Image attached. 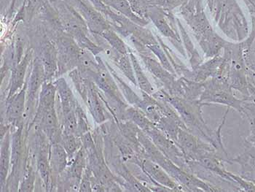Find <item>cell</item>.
<instances>
[{
	"label": "cell",
	"instance_id": "cell-1",
	"mask_svg": "<svg viewBox=\"0 0 255 192\" xmlns=\"http://www.w3.org/2000/svg\"><path fill=\"white\" fill-rule=\"evenodd\" d=\"M182 15L194 31L206 56H216L226 42L213 31L198 1L191 0L184 7Z\"/></svg>",
	"mask_w": 255,
	"mask_h": 192
},
{
	"label": "cell",
	"instance_id": "cell-2",
	"mask_svg": "<svg viewBox=\"0 0 255 192\" xmlns=\"http://www.w3.org/2000/svg\"><path fill=\"white\" fill-rule=\"evenodd\" d=\"M51 2L57 11L62 29L67 34L72 36L80 46L89 50L93 54L97 55L103 51L88 37L87 23L67 0H51Z\"/></svg>",
	"mask_w": 255,
	"mask_h": 192
},
{
	"label": "cell",
	"instance_id": "cell-3",
	"mask_svg": "<svg viewBox=\"0 0 255 192\" xmlns=\"http://www.w3.org/2000/svg\"><path fill=\"white\" fill-rule=\"evenodd\" d=\"M231 89H232L227 80L214 78L212 81L208 83L204 82V91L198 100L204 105L207 102L225 105L228 106V108H234L241 114H245V101L244 100L236 98L233 94Z\"/></svg>",
	"mask_w": 255,
	"mask_h": 192
},
{
	"label": "cell",
	"instance_id": "cell-4",
	"mask_svg": "<svg viewBox=\"0 0 255 192\" xmlns=\"http://www.w3.org/2000/svg\"><path fill=\"white\" fill-rule=\"evenodd\" d=\"M58 51V75L78 67L83 48L68 34H63L56 40ZM57 75V73H56Z\"/></svg>",
	"mask_w": 255,
	"mask_h": 192
},
{
	"label": "cell",
	"instance_id": "cell-5",
	"mask_svg": "<svg viewBox=\"0 0 255 192\" xmlns=\"http://www.w3.org/2000/svg\"><path fill=\"white\" fill-rule=\"evenodd\" d=\"M79 13L87 23L90 30L100 34L103 31L111 29V23L104 17L103 14L93 7L87 0H72Z\"/></svg>",
	"mask_w": 255,
	"mask_h": 192
},
{
	"label": "cell",
	"instance_id": "cell-6",
	"mask_svg": "<svg viewBox=\"0 0 255 192\" xmlns=\"http://www.w3.org/2000/svg\"><path fill=\"white\" fill-rule=\"evenodd\" d=\"M141 168L148 176H150L154 181L162 184L166 188L171 189L176 191H182L184 187L180 184H177L173 181L166 172L162 169L161 167L157 163H154L153 161L146 159L142 160L141 163Z\"/></svg>",
	"mask_w": 255,
	"mask_h": 192
},
{
	"label": "cell",
	"instance_id": "cell-7",
	"mask_svg": "<svg viewBox=\"0 0 255 192\" xmlns=\"http://www.w3.org/2000/svg\"><path fill=\"white\" fill-rule=\"evenodd\" d=\"M39 59L45 70L46 80H49L57 73L58 51L54 44L49 40L45 41L41 45Z\"/></svg>",
	"mask_w": 255,
	"mask_h": 192
},
{
	"label": "cell",
	"instance_id": "cell-8",
	"mask_svg": "<svg viewBox=\"0 0 255 192\" xmlns=\"http://www.w3.org/2000/svg\"><path fill=\"white\" fill-rule=\"evenodd\" d=\"M147 15L148 18L152 20L155 26L165 37H171L174 40L179 41V36L176 35L175 32L168 25V22L165 18L163 9L155 4H150L149 9H148Z\"/></svg>",
	"mask_w": 255,
	"mask_h": 192
},
{
	"label": "cell",
	"instance_id": "cell-9",
	"mask_svg": "<svg viewBox=\"0 0 255 192\" xmlns=\"http://www.w3.org/2000/svg\"><path fill=\"white\" fill-rule=\"evenodd\" d=\"M240 165V176L247 182L255 184V154L247 151L236 158L231 159V164Z\"/></svg>",
	"mask_w": 255,
	"mask_h": 192
},
{
	"label": "cell",
	"instance_id": "cell-10",
	"mask_svg": "<svg viewBox=\"0 0 255 192\" xmlns=\"http://www.w3.org/2000/svg\"><path fill=\"white\" fill-rule=\"evenodd\" d=\"M46 81L45 70L39 58L34 59L32 71L28 83L29 102H33L39 88Z\"/></svg>",
	"mask_w": 255,
	"mask_h": 192
},
{
	"label": "cell",
	"instance_id": "cell-11",
	"mask_svg": "<svg viewBox=\"0 0 255 192\" xmlns=\"http://www.w3.org/2000/svg\"><path fill=\"white\" fill-rule=\"evenodd\" d=\"M31 52L27 51L23 59H21V61L12 69L9 98L12 97L17 90H18L23 86L25 74H26V70H27L29 61L31 60Z\"/></svg>",
	"mask_w": 255,
	"mask_h": 192
},
{
	"label": "cell",
	"instance_id": "cell-12",
	"mask_svg": "<svg viewBox=\"0 0 255 192\" xmlns=\"http://www.w3.org/2000/svg\"><path fill=\"white\" fill-rule=\"evenodd\" d=\"M104 2L112 8L117 10L119 13L127 17L136 24L144 26L147 24V19L141 18L132 10L128 0H103Z\"/></svg>",
	"mask_w": 255,
	"mask_h": 192
},
{
	"label": "cell",
	"instance_id": "cell-13",
	"mask_svg": "<svg viewBox=\"0 0 255 192\" xmlns=\"http://www.w3.org/2000/svg\"><path fill=\"white\" fill-rule=\"evenodd\" d=\"M41 127L50 139L56 138L58 131V119L54 106L49 107L38 111Z\"/></svg>",
	"mask_w": 255,
	"mask_h": 192
},
{
	"label": "cell",
	"instance_id": "cell-14",
	"mask_svg": "<svg viewBox=\"0 0 255 192\" xmlns=\"http://www.w3.org/2000/svg\"><path fill=\"white\" fill-rule=\"evenodd\" d=\"M141 57L144 61L146 67H147L149 72L163 82L165 86L168 88L169 91L171 90L173 84L175 82L174 76L171 73L165 70L164 67H162L156 60L152 59V58L146 56V55H141Z\"/></svg>",
	"mask_w": 255,
	"mask_h": 192
},
{
	"label": "cell",
	"instance_id": "cell-15",
	"mask_svg": "<svg viewBox=\"0 0 255 192\" xmlns=\"http://www.w3.org/2000/svg\"><path fill=\"white\" fill-rule=\"evenodd\" d=\"M54 84L61 97L64 115L73 111L75 107V98L65 79L59 78L55 82Z\"/></svg>",
	"mask_w": 255,
	"mask_h": 192
},
{
	"label": "cell",
	"instance_id": "cell-16",
	"mask_svg": "<svg viewBox=\"0 0 255 192\" xmlns=\"http://www.w3.org/2000/svg\"><path fill=\"white\" fill-rule=\"evenodd\" d=\"M26 86L20 90L18 94L12 96L7 104V116L10 119L16 120L23 115L25 108V97H26Z\"/></svg>",
	"mask_w": 255,
	"mask_h": 192
},
{
	"label": "cell",
	"instance_id": "cell-17",
	"mask_svg": "<svg viewBox=\"0 0 255 192\" xmlns=\"http://www.w3.org/2000/svg\"><path fill=\"white\" fill-rule=\"evenodd\" d=\"M87 1L92 4L94 8L102 12L107 17V18H109L110 20V23L113 24L116 29L122 26L128 19L127 17L124 16L121 14L113 12L111 8L104 2L103 0H87Z\"/></svg>",
	"mask_w": 255,
	"mask_h": 192
},
{
	"label": "cell",
	"instance_id": "cell-18",
	"mask_svg": "<svg viewBox=\"0 0 255 192\" xmlns=\"http://www.w3.org/2000/svg\"><path fill=\"white\" fill-rule=\"evenodd\" d=\"M67 153L64 146L55 143L50 149V166L53 171L59 173L62 172L67 165Z\"/></svg>",
	"mask_w": 255,
	"mask_h": 192
},
{
	"label": "cell",
	"instance_id": "cell-19",
	"mask_svg": "<svg viewBox=\"0 0 255 192\" xmlns=\"http://www.w3.org/2000/svg\"><path fill=\"white\" fill-rule=\"evenodd\" d=\"M97 93L95 90L94 84L89 81V87H88L87 100L89 102V108L91 113L94 116V119L97 122H102L105 121V117L104 114L102 105L99 101Z\"/></svg>",
	"mask_w": 255,
	"mask_h": 192
},
{
	"label": "cell",
	"instance_id": "cell-20",
	"mask_svg": "<svg viewBox=\"0 0 255 192\" xmlns=\"http://www.w3.org/2000/svg\"><path fill=\"white\" fill-rule=\"evenodd\" d=\"M129 56H130V61H131L133 70H134L135 76H136V80H137L139 87L141 88V90L144 91V92L147 93L148 94H153V87H152L149 81H148L145 74L144 73L142 69H141L139 64H138L137 59H136V58L135 57L134 55L131 52L129 53Z\"/></svg>",
	"mask_w": 255,
	"mask_h": 192
},
{
	"label": "cell",
	"instance_id": "cell-21",
	"mask_svg": "<svg viewBox=\"0 0 255 192\" xmlns=\"http://www.w3.org/2000/svg\"><path fill=\"white\" fill-rule=\"evenodd\" d=\"M57 91L55 84L45 83L42 84V90L39 95V110L45 109L49 107L54 106V100Z\"/></svg>",
	"mask_w": 255,
	"mask_h": 192
},
{
	"label": "cell",
	"instance_id": "cell-22",
	"mask_svg": "<svg viewBox=\"0 0 255 192\" xmlns=\"http://www.w3.org/2000/svg\"><path fill=\"white\" fill-rule=\"evenodd\" d=\"M128 117L131 119L132 122L138 125L141 130L147 132L154 127V124L147 117H146L142 112L137 111L134 108H128L126 111Z\"/></svg>",
	"mask_w": 255,
	"mask_h": 192
},
{
	"label": "cell",
	"instance_id": "cell-23",
	"mask_svg": "<svg viewBox=\"0 0 255 192\" xmlns=\"http://www.w3.org/2000/svg\"><path fill=\"white\" fill-rule=\"evenodd\" d=\"M105 39L110 45L113 47L115 51H117L120 54H128V48L124 41L120 38L119 36L116 34L114 31L111 29L105 30L100 34Z\"/></svg>",
	"mask_w": 255,
	"mask_h": 192
},
{
	"label": "cell",
	"instance_id": "cell-24",
	"mask_svg": "<svg viewBox=\"0 0 255 192\" xmlns=\"http://www.w3.org/2000/svg\"><path fill=\"white\" fill-rule=\"evenodd\" d=\"M10 141L7 135L4 138L1 145V184L5 181L6 176L8 172L9 164L10 160Z\"/></svg>",
	"mask_w": 255,
	"mask_h": 192
},
{
	"label": "cell",
	"instance_id": "cell-25",
	"mask_svg": "<svg viewBox=\"0 0 255 192\" xmlns=\"http://www.w3.org/2000/svg\"><path fill=\"white\" fill-rule=\"evenodd\" d=\"M130 59H129L128 55L121 54L116 59L118 67L121 69V70L124 72V75L130 80L132 83L136 85V76L134 75V70H133L132 62H130Z\"/></svg>",
	"mask_w": 255,
	"mask_h": 192
},
{
	"label": "cell",
	"instance_id": "cell-26",
	"mask_svg": "<svg viewBox=\"0 0 255 192\" xmlns=\"http://www.w3.org/2000/svg\"><path fill=\"white\" fill-rule=\"evenodd\" d=\"M20 154H21V130L14 134L12 137V165L13 171H16L17 167L19 163Z\"/></svg>",
	"mask_w": 255,
	"mask_h": 192
},
{
	"label": "cell",
	"instance_id": "cell-27",
	"mask_svg": "<svg viewBox=\"0 0 255 192\" xmlns=\"http://www.w3.org/2000/svg\"><path fill=\"white\" fill-rule=\"evenodd\" d=\"M132 10L141 18L147 19L148 9L150 3L148 0H128Z\"/></svg>",
	"mask_w": 255,
	"mask_h": 192
},
{
	"label": "cell",
	"instance_id": "cell-28",
	"mask_svg": "<svg viewBox=\"0 0 255 192\" xmlns=\"http://www.w3.org/2000/svg\"><path fill=\"white\" fill-rule=\"evenodd\" d=\"M85 165L84 152L83 149L80 151L77 154L75 162L71 168L70 173L72 177L76 180L80 181L81 178L82 172Z\"/></svg>",
	"mask_w": 255,
	"mask_h": 192
},
{
	"label": "cell",
	"instance_id": "cell-29",
	"mask_svg": "<svg viewBox=\"0 0 255 192\" xmlns=\"http://www.w3.org/2000/svg\"><path fill=\"white\" fill-rule=\"evenodd\" d=\"M78 119L73 111L64 114V132L66 135H74L78 131Z\"/></svg>",
	"mask_w": 255,
	"mask_h": 192
},
{
	"label": "cell",
	"instance_id": "cell-30",
	"mask_svg": "<svg viewBox=\"0 0 255 192\" xmlns=\"http://www.w3.org/2000/svg\"><path fill=\"white\" fill-rule=\"evenodd\" d=\"M37 166H38L39 172L40 173L41 178H42L45 184H46L47 187H48L50 178V169L48 160H47L46 157L43 155V154H41L39 155Z\"/></svg>",
	"mask_w": 255,
	"mask_h": 192
},
{
	"label": "cell",
	"instance_id": "cell-31",
	"mask_svg": "<svg viewBox=\"0 0 255 192\" xmlns=\"http://www.w3.org/2000/svg\"><path fill=\"white\" fill-rule=\"evenodd\" d=\"M186 0H149L151 4L158 6L163 10H171L183 4Z\"/></svg>",
	"mask_w": 255,
	"mask_h": 192
},
{
	"label": "cell",
	"instance_id": "cell-32",
	"mask_svg": "<svg viewBox=\"0 0 255 192\" xmlns=\"http://www.w3.org/2000/svg\"><path fill=\"white\" fill-rule=\"evenodd\" d=\"M63 146L69 156H72L76 152L78 143L74 135H66L63 138Z\"/></svg>",
	"mask_w": 255,
	"mask_h": 192
},
{
	"label": "cell",
	"instance_id": "cell-33",
	"mask_svg": "<svg viewBox=\"0 0 255 192\" xmlns=\"http://www.w3.org/2000/svg\"><path fill=\"white\" fill-rule=\"evenodd\" d=\"M34 174L29 170L21 184L22 192H31L34 188Z\"/></svg>",
	"mask_w": 255,
	"mask_h": 192
},
{
	"label": "cell",
	"instance_id": "cell-34",
	"mask_svg": "<svg viewBox=\"0 0 255 192\" xmlns=\"http://www.w3.org/2000/svg\"><path fill=\"white\" fill-rule=\"evenodd\" d=\"M250 123V133L246 140L248 147L255 149V118L248 117Z\"/></svg>",
	"mask_w": 255,
	"mask_h": 192
},
{
	"label": "cell",
	"instance_id": "cell-35",
	"mask_svg": "<svg viewBox=\"0 0 255 192\" xmlns=\"http://www.w3.org/2000/svg\"><path fill=\"white\" fill-rule=\"evenodd\" d=\"M91 180L89 174L87 173L85 175L84 177L82 179L81 184H80V192H91Z\"/></svg>",
	"mask_w": 255,
	"mask_h": 192
},
{
	"label": "cell",
	"instance_id": "cell-36",
	"mask_svg": "<svg viewBox=\"0 0 255 192\" xmlns=\"http://www.w3.org/2000/svg\"><path fill=\"white\" fill-rule=\"evenodd\" d=\"M249 96L246 99L247 101L252 102L255 104V83H248Z\"/></svg>",
	"mask_w": 255,
	"mask_h": 192
},
{
	"label": "cell",
	"instance_id": "cell-37",
	"mask_svg": "<svg viewBox=\"0 0 255 192\" xmlns=\"http://www.w3.org/2000/svg\"><path fill=\"white\" fill-rule=\"evenodd\" d=\"M15 1H16V0H12V2H11L10 11H9L8 13H10V12L11 13H12V12H13L14 7H15Z\"/></svg>",
	"mask_w": 255,
	"mask_h": 192
}]
</instances>
